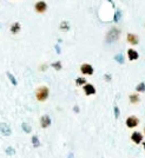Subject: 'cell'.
<instances>
[{"label": "cell", "instance_id": "cell-1", "mask_svg": "<svg viewBox=\"0 0 145 158\" xmlns=\"http://www.w3.org/2000/svg\"><path fill=\"white\" fill-rule=\"evenodd\" d=\"M48 94H50V90H48L47 86H39L36 91V98L38 101H45L48 98Z\"/></svg>", "mask_w": 145, "mask_h": 158}, {"label": "cell", "instance_id": "cell-2", "mask_svg": "<svg viewBox=\"0 0 145 158\" xmlns=\"http://www.w3.org/2000/svg\"><path fill=\"white\" fill-rule=\"evenodd\" d=\"M125 124H126V126L129 129H134V128H137L138 126V124H139V119L137 118L136 116H130L126 119V122H125Z\"/></svg>", "mask_w": 145, "mask_h": 158}, {"label": "cell", "instance_id": "cell-3", "mask_svg": "<svg viewBox=\"0 0 145 158\" xmlns=\"http://www.w3.org/2000/svg\"><path fill=\"white\" fill-rule=\"evenodd\" d=\"M34 11L37 13H39V14L45 13L47 11V4L45 1H43V0H40V1L36 3V5H34Z\"/></svg>", "mask_w": 145, "mask_h": 158}, {"label": "cell", "instance_id": "cell-4", "mask_svg": "<svg viewBox=\"0 0 145 158\" xmlns=\"http://www.w3.org/2000/svg\"><path fill=\"white\" fill-rule=\"evenodd\" d=\"M80 72L83 74H86V76H92L93 74V67L90 65V64H83L80 66Z\"/></svg>", "mask_w": 145, "mask_h": 158}, {"label": "cell", "instance_id": "cell-5", "mask_svg": "<svg viewBox=\"0 0 145 158\" xmlns=\"http://www.w3.org/2000/svg\"><path fill=\"white\" fill-rule=\"evenodd\" d=\"M83 90H84V92H85L86 96H92V94L96 93V89H94V86H93L92 84H87V83H86V84L83 86Z\"/></svg>", "mask_w": 145, "mask_h": 158}, {"label": "cell", "instance_id": "cell-6", "mask_svg": "<svg viewBox=\"0 0 145 158\" xmlns=\"http://www.w3.org/2000/svg\"><path fill=\"white\" fill-rule=\"evenodd\" d=\"M131 139L134 144H140L142 140H143V135L139 131H134L132 135H131Z\"/></svg>", "mask_w": 145, "mask_h": 158}, {"label": "cell", "instance_id": "cell-7", "mask_svg": "<svg viewBox=\"0 0 145 158\" xmlns=\"http://www.w3.org/2000/svg\"><path fill=\"white\" fill-rule=\"evenodd\" d=\"M126 40L129 44H131V45H137L139 43V39H138V36H136L133 33H127L126 36Z\"/></svg>", "mask_w": 145, "mask_h": 158}, {"label": "cell", "instance_id": "cell-8", "mask_svg": "<svg viewBox=\"0 0 145 158\" xmlns=\"http://www.w3.org/2000/svg\"><path fill=\"white\" fill-rule=\"evenodd\" d=\"M0 132H1L4 136H11V133H12L11 128L7 124H5V123L0 124Z\"/></svg>", "mask_w": 145, "mask_h": 158}, {"label": "cell", "instance_id": "cell-9", "mask_svg": "<svg viewBox=\"0 0 145 158\" xmlns=\"http://www.w3.org/2000/svg\"><path fill=\"white\" fill-rule=\"evenodd\" d=\"M138 57H139V54H138V52H137L136 50H133V49H129L127 50V58H129V60H131V61L137 60V59H138Z\"/></svg>", "mask_w": 145, "mask_h": 158}, {"label": "cell", "instance_id": "cell-10", "mask_svg": "<svg viewBox=\"0 0 145 158\" xmlns=\"http://www.w3.org/2000/svg\"><path fill=\"white\" fill-rule=\"evenodd\" d=\"M10 31H11V33H12V34H18V33L20 32V31H21V25H20V22H18V21L13 22L12 25H11Z\"/></svg>", "mask_w": 145, "mask_h": 158}, {"label": "cell", "instance_id": "cell-11", "mask_svg": "<svg viewBox=\"0 0 145 158\" xmlns=\"http://www.w3.org/2000/svg\"><path fill=\"white\" fill-rule=\"evenodd\" d=\"M40 125H42L43 129H46L51 125V118L48 116H43L42 119H40Z\"/></svg>", "mask_w": 145, "mask_h": 158}, {"label": "cell", "instance_id": "cell-12", "mask_svg": "<svg viewBox=\"0 0 145 158\" xmlns=\"http://www.w3.org/2000/svg\"><path fill=\"white\" fill-rule=\"evenodd\" d=\"M129 99H130V103L131 104H138V103L140 101V98L137 93H133V94H130L129 96Z\"/></svg>", "mask_w": 145, "mask_h": 158}, {"label": "cell", "instance_id": "cell-13", "mask_svg": "<svg viewBox=\"0 0 145 158\" xmlns=\"http://www.w3.org/2000/svg\"><path fill=\"white\" fill-rule=\"evenodd\" d=\"M85 84H86V79H85V78L79 77V78L76 79V85H77V86H82V85L84 86Z\"/></svg>", "mask_w": 145, "mask_h": 158}, {"label": "cell", "instance_id": "cell-14", "mask_svg": "<svg viewBox=\"0 0 145 158\" xmlns=\"http://www.w3.org/2000/svg\"><path fill=\"white\" fill-rule=\"evenodd\" d=\"M136 91L137 92H145V83H139L138 85L136 86Z\"/></svg>", "mask_w": 145, "mask_h": 158}, {"label": "cell", "instance_id": "cell-15", "mask_svg": "<svg viewBox=\"0 0 145 158\" xmlns=\"http://www.w3.org/2000/svg\"><path fill=\"white\" fill-rule=\"evenodd\" d=\"M32 144H33L34 147H39V146H40V142H39V139H38L37 136H33V137H32Z\"/></svg>", "mask_w": 145, "mask_h": 158}, {"label": "cell", "instance_id": "cell-16", "mask_svg": "<svg viewBox=\"0 0 145 158\" xmlns=\"http://www.w3.org/2000/svg\"><path fill=\"white\" fill-rule=\"evenodd\" d=\"M69 28H70L69 22L67 21H61V24H60V30L61 31H67Z\"/></svg>", "mask_w": 145, "mask_h": 158}, {"label": "cell", "instance_id": "cell-17", "mask_svg": "<svg viewBox=\"0 0 145 158\" xmlns=\"http://www.w3.org/2000/svg\"><path fill=\"white\" fill-rule=\"evenodd\" d=\"M51 66H52L53 68H55L57 71H60V70H61V63H60V61H55V63H53Z\"/></svg>", "mask_w": 145, "mask_h": 158}, {"label": "cell", "instance_id": "cell-18", "mask_svg": "<svg viewBox=\"0 0 145 158\" xmlns=\"http://www.w3.org/2000/svg\"><path fill=\"white\" fill-rule=\"evenodd\" d=\"M115 59L119 63V64H123V63H124V58H123L122 54H117V56L115 57Z\"/></svg>", "mask_w": 145, "mask_h": 158}, {"label": "cell", "instance_id": "cell-19", "mask_svg": "<svg viewBox=\"0 0 145 158\" xmlns=\"http://www.w3.org/2000/svg\"><path fill=\"white\" fill-rule=\"evenodd\" d=\"M22 130L25 131L26 133H30V132H31V128H30V126H28L26 123H22Z\"/></svg>", "mask_w": 145, "mask_h": 158}, {"label": "cell", "instance_id": "cell-20", "mask_svg": "<svg viewBox=\"0 0 145 158\" xmlns=\"http://www.w3.org/2000/svg\"><path fill=\"white\" fill-rule=\"evenodd\" d=\"M7 76H9V78L11 79V83H12L13 85H17V80H15V78H14V77H13V76H12V74H11L10 72L7 73Z\"/></svg>", "mask_w": 145, "mask_h": 158}, {"label": "cell", "instance_id": "cell-21", "mask_svg": "<svg viewBox=\"0 0 145 158\" xmlns=\"http://www.w3.org/2000/svg\"><path fill=\"white\" fill-rule=\"evenodd\" d=\"M6 153H7V155H10V156H11V155H14V149L11 147V146H9V147L6 149Z\"/></svg>", "mask_w": 145, "mask_h": 158}, {"label": "cell", "instance_id": "cell-22", "mask_svg": "<svg viewBox=\"0 0 145 158\" xmlns=\"http://www.w3.org/2000/svg\"><path fill=\"white\" fill-rule=\"evenodd\" d=\"M115 117L116 118H119V116H120V112H119V107L118 106H115Z\"/></svg>", "mask_w": 145, "mask_h": 158}, {"label": "cell", "instance_id": "cell-23", "mask_svg": "<svg viewBox=\"0 0 145 158\" xmlns=\"http://www.w3.org/2000/svg\"><path fill=\"white\" fill-rule=\"evenodd\" d=\"M105 80H107V82L111 80V76L110 74H105Z\"/></svg>", "mask_w": 145, "mask_h": 158}, {"label": "cell", "instance_id": "cell-24", "mask_svg": "<svg viewBox=\"0 0 145 158\" xmlns=\"http://www.w3.org/2000/svg\"><path fill=\"white\" fill-rule=\"evenodd\" d=\"M67 158H74V156H73V153H70V155H69V157H67Z\"/></svg>", "mask_w": 145, "mask_h": 158}, {"label": "cell", "instance_id": "cell-25", "mask_svg": "<svg viewBox=\"0 0 145 158\" xmlns=\"http://www.w3.org/2000/svg\"><path fill=\"white\" fill-rule=\"evenodd\" d=\"M46 67H47V66H46V65H43V67H40V68H42V70H43V71H45V68H46Z\"/></svg>", "mask_w": 145, "mask_h": 158}, {"label": "cell", "instance_id": "cell-26", "mask_svg": "<svg viewBox=\"0 0 145 158\" xmlns=\"http://www.w3.org/2000/svg\"><path fill=\"white\" fill-rule=\"evenodd\" d=\"M74 111H76V112H78V111H79V109H78V106H74Z\"/></svg>", "mask_w": 145, "mask_h": 158}, {"label": "cell", "instance_id": "cell-27", "mask_svg": "<svg viewBox=\"0 0 145 158\" xmlns=\"http://www.w3.org/2000/svg\"><path fill=\"white\" fill-rule=\"evenodd\" d=\"M143 146H144V149H145V142H144V143H143Z\"/></svg>", "mask_w": 145, "mask_h": 158}, {"label": "cell", "instance_id": "cell-28", "mask_svg": "<svg viewBox=\"0 0 145 158\" xmlns=\"http://www.w3.org/2000/svg\"><path fill=\"white\" fill-rule=\"evenodd\" d=\"M144 133H145V128H144Z\"/></svg>", "mask_w": 145, "mask_h": 158}]
</instances>
